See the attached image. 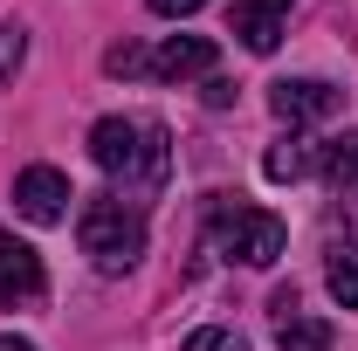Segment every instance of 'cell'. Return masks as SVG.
Returning <instances> with one entry per match:
<instances>
[{
    "label": "cell",
    "mask_w": 358,
    "mask_h": 351,
    "mask_svg": "<svg viewBox=\"0 0 358 351\" xmlns=\"http://www.w3.org/2000/svg\"><path fill=\"white\" fill-rule=\"evenodd\" d=\"M324 282H331V296H338L345 310H358V241H338V248H331Z\"/></svg>",
    "instance_id": "8fae6325"
},
{
    "label": "cell",
    "mask_w": 358,
    "mask_h": 351,
    "mask_svg": "<svg viewBox=\"0 0 358 351\" xmlns=\"http://www.w3.org/2000/svg\"><path fill=\"white\" fill-rule=\"evenodd\" d=\"M275 345H282V351H331V324H324V317H303V310H296V317H282Z\"/></svg>",
    "instance_id": "7c38bea8"
},
{
    "label": "cell",
    "mask_w": 358,
    "mask_h": 351,
    "mask_svg": "<svg viewBox=\"0 0 358 351\" xmlns=\"http://www.w3.org/2000/svg\"><path fill=\"white\" fill-rule=\"evenodd\" d=\"M42 296V255L28 248V241H14V234H0V303H35Z\"/></svg>",
    "instance_id": "52a82bcc"
},
{
    "label": "cell",
    "mask_w": 358,
    "mask_h": 351,
    "mask_svg": "<svg viewBox=\"0 0 358 351\" xmlns=\"http://www.w3.org/2000/svg\"><path fill=\"white\" fill-rule=\"evenodd\" d=\"M90 159L117 179V200L124 207L152 200L166 186V173H173V145H166L159 124H145V117H96L90 124Z\"/></svg>",
    "instance_id": "6da1fadb"
},
{
    "label": "cell",
    "mask_w": 358,
    "mask_h": 351,
    "mask_svg": "<svg viewBox=\"0 0 358 351\" xmlns=\"http://www.w3.org/2000/svg\"><path fill=\"white\" fill-rule=\"evenodd\" d=\"M324 173L338 179V207H345V220L358 227V138H338V145L324 152Z\"/></svg>",
    "instance_id": "9c48e42d"
},
{
    "label": "cell",
    "mask_w": 358,
    "mask_h": 351,
    "mask_svg": "<svg viewBox=\"0 0 358 351\" xmlns=\"http://www.w3.org/2000/svg\"><path fill=\"white\" fill-rule=\"evenodd\" d=\"M186 351H248V345H241V338H227V331H193Z\"/></svg>",
    "instance_id": "5bb4252c"
},
{
    "label": "cell",
    "mask_w": 358,
    "mask_h": 351,
    "mask_svg": "<svg viewBox=\"0 0 358 351\" xmlns=\"http://www.w3.org/2000/svg\"><path fill=\"white\" fill-rule=\"evenodd\" d=\"M338 89L317 83V76H296V83H275L268 89V110L282 117V124H324V117H338Z\"/></svg>",
    "instance_id": "5b68a950"
},
{
    "label": "cell",
    "mask_w": 358,
    "mask_h": 351,
    "mask_svg": "<svg viewBox=\"0 0 358 351\" xmlns=\"http://www.w3.org/2000/svg\"><path fill=\"white\" fill-rule=\"evenodd\" d=\"M21 55H28V35L0 21V76H14V69H21Z\"/></svg>",
    "instance_id": "4fadbf2b"
},
{
    "label": "cell",
    "mask_w": 358,
    "mask_h": 351,
    "mask_svg": "<svg viewBox=\"0 0 358 351\" xmlns=\"http://www.w3.org/2000/svg\"><path fill=\"white\" fill-rule=\"evenodd\" d=\"M145 69L166 76V83H179V76H207V69H214V42H207V35H173L159 55H145Z\"/></svg>",
    "instance_id": "ba28073f"
},
{
    "label": "cell",
    "mask_w": 358,
    "mask_h": 351,
    "mask_svg": "<svg viewBox=\"0 0 358 351\" xmlns=\"http://www.w3.org/2000/svg\"><path fill=\"white\" fill-rule=\"evenodd\" d=\"M103 69H110V76H138V69H145V55L124 42V48H110V55H103Z\"/></svg>",
    "instance_id": "9a60e30c"
},
{
    "label": "cell",
    "mask_w": 358,
    "mask_h": 351,
    "mask_svg": "<svg viewBox=\"0 0 358 351\" xmlns=\"http://www.w3.org/2000/svg\"><path fill=\"white\" fill-rule=\"evenodd\" d=\"M317 159H324V152H317L310 138H282V145H268L262 173H268V179H303V173L317 166Z\"/></svg>",
    "instance_id": "30bf717a"
},
{
    "label": "cell",
    "mask_w": 358,
    "mask_h": 351,
    "mask_svg": "<svg viewBox=\"0 0 358 351\" xmlns=\"http://www.w3.org/2000/svg\"><path fill=\"white\" fill-rule=\"evenodd\" d=\"M282 241H289V227L275 214H262V207H221L214 214V248H221L227 262H241V268L282 262Z\"/></svg>",
    "instance_id": "3957f363"
},
{
    "label": "cell",
    "mask_w": 358,
    "mask_h": 351,
    "mask_svg": "<svg viewBox=\"0 0 358 351\" xmlns=\"http://www.w3.org/2000/svg\"><path fill=\"white\" fill-rule=\"evenodd\" d=\"M76 241H83V255L103 268V275H124V268H138V255H145V214L124 207L117 193H103V200H90L83 214H76Z\"/></svg>",
    "instance_id": "7a4b0ae2"
},
{
    "label": "cell",
    "mask_w": 358,
    "mask_h": 351,
    "mask_svg": "<svg viewBox=\"0 0 358 351\" xmlns=\"http://www.w3.org/2000/svg\"><path fill=\"white\" fill-rule=\"evenodd\" d=\"M0 351H35V345H28V338H0Z\"/></svg>",
    "instance_id": "e0dca14e"
},
{
    "label": "cell",
    "mask_w": 358,
    "mask_h": 351,
    "mask_svg": "<svg viewBox=\"0 0 358 351\" xmlns=\"http://www.w3.org/2000/svg\"><path fill=\"white\" fill-rule=\"evenodd\" d=\"M69 179L55 173V166H28V173L14 179V214L35 220V227H55V220H69Z\"/></svg>",
    "instance_id": "277c9868"
},
{
    "label": "cell",
    "mask_w": 358,
    "mask_h": 351,
    "mask_svg": "<svg viewBox=\"0 0 358 351\" xmlns=\"http://www.w3.org/2000/svg\"><path fill=\"white\" fill-rule=\"evenodd\" d=\"M152 14H166V21H179V14H200V0H145Z\"/></svg>",
    "instance_id": "2e32d148"
},
{
    "label": "cell",
    "mask_w": 358,
    "mask_h": 351,
    "mask_svg": "<svg viewBox=\"0 0 358 351\" xmlns=\"http://www.w3.org/2000/svg\"><path fill=\"white\" fill-rule=\"evenodd\" d=\"M289 7L296 0H234V35L248 55H275V42L289 35Z\"/></svg>",
    "instance_id": "8992f818"
}]
</instances>
